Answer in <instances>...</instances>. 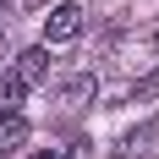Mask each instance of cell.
Listing matches in <instances>:
<instances>
[{
    "instance_id": "cell-4",
    "label": "cell",
    "mask_w": 159,
    "mask_h": 159,
    "mask_svg": "<svg viewBox=\"0 0 159 159\" xmlns=\"http://www.w3.org/2000/svg\"><path fill=\"white\" fill-rule=\"evenodd\" d=\"M22 143H28V121L22 115H0V154H11Z\"/></svg>"
},
{
    "instance_id": "cell-10",
    "label": "cell",
    "mask_w": 159,
    "mask_h": 159,
    "mask_svg": "<svg viewBox=\"0 0 159 159\" xmlns=\"http://www.w3.org/2000/svg\"><path fill=\"white\" fill-rule=\"evenodd\" d=\"M0 159H6V154H0Z\"/></svg>"
},
{
    "instance_id": "cell-1",
    "label": "cell",
    "mask_w": 159,
    "mask_h": 159,
    "mask_svg": "<svg viewBox=\"0 0 159 159\" xmlns=\"http://www.w3.org/2000/svg\"><path fill=\"white\" fill-rule=\"evenodd\" d=\"M77 33H82V6H77V0L49 6V16H44V44H71Z\"/></svg>"
},
{
    "instance_id": "cell-8",
    "label": "cell",
    "mask_w": 159,
    "mask_h": 159,
    "mask_svg": "<svg viewBox=\"0 0 159 159\" xmlns=\"http://www.w3.org/2000/svg\"><path fill=\"white\" fill-rule=\"evenodd\" d=\"M33 159H71L66 148H49V154H33Z\"/></svg>"
},
{
    "instance_id": "cell-9",
    "label": "cell",
    "mask_w": 159,
    "mask_h": 159,
    "mask_svg": "<svg viewBox=\"0 0 159 159\" xmlns=\"http://www.w3.org/2000/svg\"><path fill=\"white\" fill-rule=\"evenodd\" d=\"M6 55H11V44H6V28H0V66H6Z\"/></svg>"
},
{
    "instance_id": "cell-6",
    "label": "cell",
    "mask_w": 159,
    "mask_h": 159,
    "mask_svg": "<svg viewBox=\"0 0 159 159\" xmlns=\"http://www.w3.org/2000/svg\"><path fill=\"white\" fill-rule=\"evenodd\" d=\"M154 93H159V71H148V77L132 88V104H143V99H154Z\"/></svg>"
},
{
    "instance_id": "cell-5",
    "label": "cell",
    "mask_w": 159,
    "mask_h": 159,
    "mask_svg": "<svg viewBox=\"0 0 159 159\" xmlns=\"http://www.w3.org/2000/svg\"><path fill=\"white\" fill-rule=\"evenodd\" d=\"M154 137H159V115L148 121V126H137V132H126V137H121V154H126V159H132V154H143Z\"/></svg>"
},
{
    "instance_id": "cell-2",
    "label": "cell",
    "mask_w": 159,
    "mask_h": 159,
    "mask_svg": "<svg viewBox=\"0 0 159 159\" xmlns=\"http://www.w3.org/2000/svg\"><path fill=\"white\" fill-rule=\"evenodd\" d=\"M11 71L28 82V88H33V82H44V77H49V44H33V49H22Z\"/></svg>"
},
{
    "instance_id": "cell-3",
    "label": "cell",
    "mask_w": 159,
    "mask_h": 159,
    "mask_svg": "<svg viewBox=\"0 0 159 159\" xmlns=\"http://www.w3.org/2000/svg\"><path fill=\"white\" fill-rule=\"evenodd\" d=\"M22 99H28V82L16 71H0V115H22Z\"/></svg>"
},
{
    "instance_id": "cell-7",
    "label": "cell",
    "mask_w": 159,
    "mask_h": 159,
    "mask_svg": "<svg viewBox=\"0 0 159 159\" xmlns=\"http://www.w3.org/2000/svg\"><path fill=\"white\" fill-rule=\"evenodd\" d=\"M93 93V77H77V82H66V99H71V104H77V99H88Z\"/></svg>"
}]
</instances>
